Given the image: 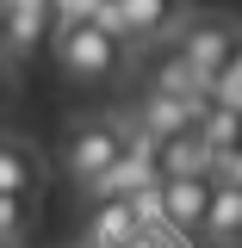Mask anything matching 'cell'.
<instances>
[{"label": "cell", "instance_id": "6da1fadb", "mask_svg": "<svg viewBox=\"0 0 242 248\" xmlns=\"http://www.w3.org/2000/svg\"><path fill=\"white\" fill-rule=\"evenodd\" d=\"M50 50H56V68L68 81H81V87H106L124 68V44L99 19H56L50 25Z\"/></svg>", "mask_w": 242, "mask_h": 248}, {"label": "cell", "instance_id": "7a4b0ae2", "mask_svg": "<svg viewBox=\"0 0 242 248\" xmlns=\"http://www.w3.org/2000/svg\"><path fill=\"white\" fill-rule=\"evenodd\" d=\"M124 143H130V124H124V118H81L75 130H68V143H62V168H68V180L93 192L99 174L124 155Z\"/></svg>", "mask_w": 242, "mask_h": 248}, {"label": "cell", "instance_id": "3957f363", "mask_svg": "<svg viewBox=\"0 0 242 248\" xmlns=\"http://www.w3.org/2000/svg\"><path fill=\"white\" fill-rule=\"evenodd\" d=\"M180 19H186L180 0H106V13H99V25L112 31L124 50L174 37V25H180Z\"/></svg>", "mask_w": 242, "mask_h": 248}, {"label": "cell", "instance_id": "277c9868", "mask_svg": "<svg viewBox=\"0 0 242 248\" xmlns=\"http://www.w3.org/2000/svg\"><path fill=\"white\" fill-rule=\"evenodd\" d=\"M168 56L180 62L193 81H205L217 62L236 56V25H230V19H180V25H174V50H168Z\"/></svg>", "mask_w": 242, "mask_h": 248}, {"label": "cell", "instance_id": "5b68a950", "mask_svg": "<svg viewBox=\"0 0 242 248\" xmlns=\"http://www.w3.org/2000/svg\"><path fill=\"white\" fill-rule=\"evenodd\" d=\"M161 174H155V143L149 137H137L130 130V143H124V155L99 174V186H93V199H130V192H143V186H155Z\"/></svg>", "mask_w": 242, "mask_h": 248}, {"label": "cell", "instance_id": "8992f818", "mask_svg": "<svg viewBox=\"0 0 242 248\" xmlns=\"http://www.w3.org/2000/svg\"><path fill=\"white\" fill-rule=\"evenodd\" d=\"M44 155L25 137H0V199H37L44 192Z\"/></svg>", "mask_w": 242, "mask_h": 248}, {"label": "cell", "instance_id": "52a82bcc", "mask_svg": "<svg viewBox=\"0 0 242 248\" xmlns=\"http://www.w3.org/2000/svg\"><path fill=\"white\" fill-rule=\"evenodd\" d=\"M205 199H211V180H205V174H174V180H161V230L193 236L199 217H205Z\"/></svg>", "mask_w": 242, "mask_h": 248}, {"label": "cell", "instance_id": "ba28073f", "mask_svg": "<svg viewBox=\"0 0 242 248\" xmlns=\"http://www.w3.org/2000/svg\"><path fill=\"white\" fill-rule=\"evenodd\" d=\"M193 118H199V106H186V99H161V93H149V99L137 106V118H130V130H137V137H149V143H168V137H186V130H193Z\"/></svg>", "mask_w": 242, "mask_h": 248}, {"label": "cell", "instance_id": "9c48e42d", "mask_svg": "<svg viewBox=\"0 0 242 248\" xmlns=\"http://www.w3.org/2000/svg\"><path fill=\"white\" fill-rule=\"evenodd\" d=\"M199 236H205L211 248H236V236H242V186H236V180L211 186L205 217H199Z\"/></svg>", "mask_w": 242, "mask_h": 248}, {"label": "cell", "instance_id": "30bf717a", "mask_svg": "<svg viewBox=\"0 0 242 248\" xmlns=\"http://www.w3.org/2000/svg\"><path fill=\"white\" fill-rule=\"evenodd\" d=\"M143 242V230H137V217L124 199H99L93 205V223H87V248H137Z\"/></svg>", "mask_w": 242, "mask_h": 248}, {"label": "cell", "instance_id": "8fae6325", "mask_svg": "<svg viewBox=\"0 0 242 248\" xmlns=\"http://www.w3.org/2000/svg\"><path fill=\"white\" fill-rule=\"evenodd\" d=\"M25 205L31 199H0V248H19V236H25V223H31Z\"/></svg>", "mask_w": 242, "mask_h": 248}, {"label": "cell", "instance_id": "7c38bea8", "mask_svg": "<svg viewBox=\"0 0 242 248\" xmlns=\"http://www.w3.org/2000/svg\"><path fill=\"white\" fill-rule=\"evenodd\" d=\"M0 93H6V62H0Z\"/></svg>", "mask_w": 242, "mask_h": 248}, {"label": "cell", "instance_id": "4fadbf2b", "mask_svg": "<svg viewBox=\"0 0 242 248\" xmlns=\"http://www.w3.org/2000/svg\"><path fill=\"white\" fill-rule=\"evenodd\" d=\"M137 248H149V242H137Z\"/></svg>", "mask_w": 242, "mask_h": 248}]
</instances>
